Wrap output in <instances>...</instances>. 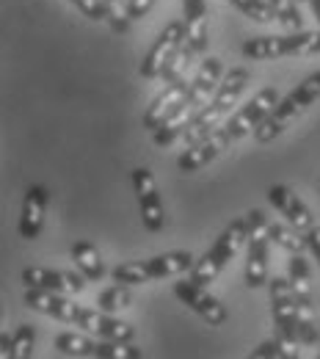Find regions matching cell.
Instances as JSON below:
<instances>
[{"label": "cell", "mask_w": 320, "mask_h": 359, "mask_svg": "<svg viewBox=\"0 0 320 359\" xmlns=\"http://www.w3.org/2000/svg\"><path fill=\"white\" fill-rule=\"evenodd\" d=\"M55 348L67 357H97V340L75 332H61L55 337Z\"/></svg>", "instance_id": "22"}, {"label": "cell", "mask_w": 320, "mask_h": 359, "mask_svg": "<svg viewBox=\"0 0 320 359\" xmlns=\"http://www.w3.org/2000/svg\"><path fill=\"white\" fill-rule=\"evenodd\" d=\"M320 53V31H295L290 36H257L243 45V55L251 61H276L284 55Z\"/></svg>", "instance_id": "7"}, {"label": "cell", "mask_w": 320, "mask_h": 359, "mask_svg": "<svg viewBox=\"0 0 320 359\" xmlns=\"http://www.w3.org/2000/svg\"><path fill=\"white\" fill-rule=\"evenodd\" d=\"M268 202L287 219V224H293L298 232H307V229L315 226V219H312L309 208L304 205V199L293 188H287V185H271L268 188Z\"/></svg>", "instance_id": "16"}, {"label": "cell", "mask_w": 320, "mask_h": 359, "mask_svg": "<svg viewBox=\"0 0 320 359\" xmlns=\"http://www.w3.org/2000/svg\"><path fill=\"white\" fill-rule=\"evenodd\" d=\"M268 3L274 6L276 20H279L284 28H290V31H304V28H301V25H304L301 11L295 8V3H298V0H268Z\"/></svg>", "instance_id": "29"}, {"label": "cell", "mask_w": 320, "mask_h": 359, "mask_svg": "<svg viewBox=\"0 0 320 359\" xmlns=\"http://www.w3.org/2000/svg\"><path fill=\"white\" fill-rule=\"evenodd\" d=\"M34 343H36V329L31 323H20L11 337V359H28L34 354Z\"/></svg>", "instance_id": "27"}, {"label": "cell", "mask_w": 320, "mask_h": 359, "mask_svg": "<svg viewBox=\"0 0 320 359\" xmlns=\"http://www.w3.org/2000/svg\"><path fill=\"white\" fill-rule=\"evenodd\" d=\"M99 359H141V348H136L130 340H99L97 343Z\"/></svg>", "instance_id": "26"}, {"label": "cell", "mask_w": 320, "mask_h": 359, "mask_svg": "<svg viewBox=\"0 0 320 359\" xmlns=\"http://www.w3.org/2000/svg\"><path fill=\"white\" fill-rule=\"evenodd\" d=\"M174 296L183 302L188 310H193L199 315L202 320H207V326H221L229 318L227 307L213 293H207V285H199L190 276L174 282Z\"/></svg>", "instance_id": "11"}, {"label": "cell", "mask_w": 320, "mask_h": 359, "mask_svg": "<svg viewBox=\"0 0 320 359\" xmlns=\"http://www.w3.org/2000/svg\"><path fill=\"white\" fill-rule=\"evenodd\" d=\"M72 263L81 269V273H83L86 279H94V282H99V279L105 276V266H102V257H99L97 246L86 243V241H78V243H72Z\"/></svg>", "instance_id": "21"}, {"label": "cell", "mask_w": 320, "mask_h": 359, "mask_svg": "<svg viewBox=\"0 0 320 359\" xmlns=\"http://www.w3.org/2000/svg\"><path fill=\"white\" fill-rule=\"evenodd\" d=\"M229 144H232V138L224 133V128H216L213 133L204 135L202 141L185 147V152L177 158V169L185 172V175H188V172H199L202 166H207L210 161H216Z\"/></svg>", "instance_id": "14"}, {"label": "cell", "mask_w": 320, "mask_h": 359, "mask_svg": "<svg viewBox=\"0 0 320 359\" xmlns=\"http://www.w3.org/2000/svg\"><path fill=\"white\" fill-rule=\"evenodd\" d=\"M298 3H309V0H298Z\"/></svg>", "instance_id": "36"}, {"label": "cell", "mask_w": 320, "mask_h": 359, "mask_svg": "<svg viewBox=\"0 0 320 359\" xmlns=\"http://www.w3.org/2000/svg\"><path fill=\"white\" fill-rule=\"evenodd\" d=\"M237 11H243L249 20L254 22H274L276 20V11L274 6L268 0H229Z\"/></svg>", "instance_id": "28"}, {"label": "cell", "mask_w": 320, "mask_h": 359, "mask_svg": "<svg viewBox=\"0 0 320 359\" xmlns=\"http://www.w3.org/2000/svg\"><path fill=\"white\" fill-rule=\"evenodd\" d=\"M69 3H75L89 20H94V22L108 20V6H105V0H69Z\"/></svg>", "instance_id": "31"}, {"label": "cell", "mask_w": 320, "mask_h": 359, "mask_svg": "<svg viewBox=\"0 0 320 359\" xmlns=\"http://www.w3.org/2000/svg\"><path fill=\"white\" fill-rule=\"evenodd\" d=\"M251 357L254 359H298V354H295V346L287 343V340L279 334L274 340L260 343V346L251 351Z\"/></svg>", "instance_id": "25"}, {"label": "cell", "mask_w": 320, "mask_h": 359, "mask_svg": "<svg viewBox=\"0 0 320 359\" xmlns=\"http://www.w3.org/2000/svg\"><path fill=\"white\" fill-rule=\"evenodd\" d=\"M246 238H249V224H246V219H237V222L227 224L224 232L216 238V243L210 246V252H204V255L196 260V266L190 271V279L199 282V285H210V282L221 273V269L240 252V246L246 243Z\"/></svg>", "instance_id": "5"}, {"label": "cell", "mask_w": 320, "mask_h": 359, "mask_svg": "<svg viewBox=\"0 0 320 359\" xmlns=\"http://www.w3.org/2000/svg\"><path fill=\"white\" fill-rule=\"evenodd\" d=\"M188 89H190V81H185V75L183 78H177V81H172V83L163 89V94H158V97L152 100V105L146 108L141 125H144L149 133H155V130H158V128H160V125L180 108V102L185 100Z\"/></svg>", "instance_id": "15"}, {"label": "cell", "mask_w": 320, "mask_h": 359, "mask_svg": "<svg viewBox=\"0 0 320 359\" xmlns=\"http://www.w3.org/2000/svg\"><path fill=\"white\" fill-rule=\"evenodd\" d=\"M130 304H133V293H130V285L125 282H116L97 296V307L105 313H119V310H127Z\"/></svg>", "instance_id": "23"}, {"label": "cell", "mask_w": 320, "mask_h": 359, "mask_svg": "<svg viewBox=\"0 0 320 359\" xmlns=\"http://www.w3.org/2000/svg\"><path fill=\"white\" fill-rule=\"evenodd\" d=\"M279 100H281V97H279V91H276L274 86L260 89L235 116H229V122L224 125V133H227L232 141H237V138L249 135L251 130H257V128L263 125V119L276 108Z\"/></svg>", "instance_id": "10"}, {"label": "cell", "mask_w": 320, "mask_h": 359, "mask_svg": "<svg viewBox=\"0 0 320 359\" xmlns=\"http://www.w3.org/2000/svg\"><path fill=\"white\" fill-rule=\"evenodd\" d=\"M268 293H271V313H274V323L279 334L287 343H301L298 340V302L290 285V276H274L268 279Z\"/></svg>", "instance_id": "9"}, {"label": "cell", "mask_w": 320, "mask_h": 359, "mask_svg": "<svg viewBox=\"0 0 320 359\" xmlns=\"http://www.w3.org/2000/svg\"><path fill=\"white\" fill-rule=\"evenodd\" d=\"M196 266V257L190 252H166V255H155L138 263H122L111 271L113 282H125V285H146L163 276H180L190 273Z\"/></svg>", "instance_id": "4"}, {"label": "cell", "mask_w": 320, "mask_h": 359, "mask_svg": "<svg viewBox=\"0 0 320 359\" xmlns=\"http://www.w3.org/2000/svg\"><path fill=\"white\" fill-rule=\"evenodd\" d=\"M246 86H249V72H246L243 67L229 69L227 75L221 78V83H218V89L213 94V100H210V102L190 119V125L185 128V133H183L185 147H190V144L202 141L204 135L213 133V130L224 122V116L232 111V105L237 102V97L243 94Z\"/></svg>", "instance_id": "2"}, {"label": "cell", "mask_w": 320, "mask_h": 359, "mask_svg": "<svg viewBox=\"0 0 320 359\" xmlns=\"http://www.w3.org/2000/svg\"><path fill=\"white\" fill-rule=\"evenodd\" d=\"M47 194L45 185H31L25 191L22 199V210H20V238L25 241H36L42 226H45V210H47Z\"/></svg>", "instance_id": "18"}, {"label": "cell", "mask_w": 320, "mask_h": 359, "mask_svg": "<svg viewBox=\"0 0 320 359\" xmlns=\"http://www.w3.org/2000/svg\"><path fill=\"white\" fill-rule=\"evenodd\" d=\"M185 28H188V45L193 53L207 50V0H183Z\"/></svg>", "instance_id": "20"}, {"label": "cell", "mask_w": 320, "mask_h": 359, "mask_svg": "<svg viewBox=\"0 0 320 359\" xmlns=\"http://www.w3.org/2000/svg\"><path fill=\"white\" fill-rule=\"evenodd\" d=\"M0 359H11V340L6 332L0 334Z\"/></svg>", "instance_id": "34"}, {"label": "cell", "mask_w": 320, "mask_h": 359, "mask_svg": "<svg viewBox=\"0 0 320 359\" xmlns=\"http://www.w3.org/2000/svg\"><path fill=\"white\" fill-rule=\"evenodd\" d=\"M133 191L138 196V208H141V222L149 232H160L163 229V202L158 194V182L152 177L149 169H133Z\"/></svg>", "instance_id": "12"}, {"label": "cell", "mask_w": 320, "mask_h": 359, "mask_svg": "<svg viewBox=\"0 0 320 359\" xmlns=\"http://www.w3.org/2000/svg\"><path fill=\"white\" fill-rule=\"evenodd\" d=\"M75 326H81L83 332L97 334L99 340H133V326L113 318V313H105V310H89V307H78L75 315Z\"/></svg>", "instance_id": "13"}, {"label": "cell", "mask_w": 320, "mask_h": 359, "mask_svg": "<svg viewBox=\"0 0 320 359\" xmlns=\"http://www.w3.org/2000/svg\"><path fill=\"white\" fill-rule=\"evenodd\" d=\"M155 3H158V0H127V17H130V20L146 17V14L152 11Z\"/></svg>", "instance_id": "32"}, {"label": "cell", "mask_w": 320, "mask_h": 359, "mask_svg": "<svg viewBox=\"0 0 320 359\" xmlns=\"http://www.w3.org/2000/svg\"><path fill=\"white\" fill-rule=\"evenodd\" d=\"M185 39H188L185 22H169V25L158 34L155 45L146 50V55H144V61H141V67H138L141 78H146V81L160 78V75L166 72V67L172 64V58L180 53V47H183Z\"/></svg>", "instance_id": "8"}, {"label": "cell", "mask_w": 320, "mask_h": 359, "mask_svg": "<svg viewBox=\"0 0 320 359\" xmlns=\"http://www.w3.org/2000/svg\"><path fill=\"white\" fill-rule=\"evenodd\" d=\"M318 97H320V72H315V75H309L307 81H301L290 94H284V97L276 102L274 111H271V114L263 119V125L254 130V138H257L260 144L274 141L279 133H284V128H287L298 114H304L312 102H318Z\"/></svg>", "instance_id": "3"}, {"label": "cell", "mask_w": 320, "mask_h": 359, "mask_svg": "<svg viewBox=\"0 0 320 359\" xmlns=\"http://www.w3.org/2000/svg\"><path fill=\"white\" fill-rule=\"evenodd\" d=\"M249 224V238H246V271L243 282L249 287H263L268 285V246H271V222L265 219L263 210H249L246 213Z\"/></svg>", "instance_id": "6"}, {"label": "cell", "mask_w": 320, "mask_h": 359, "mask_svg": "<svg viewBox=\"0 0 320 359\" xmlns=\"http://www.w3.org/2000/svg\"><path fill=\"white\" fill-rule=\"evenodd\" d=\"M307 246H309V252L315 255V260H318L320 266V226L315 224L312 229H307Z\"/></svg>", "instance_id": "33"}, {"label": "cell", "mask_w": 320, "mask_h": 359, "mask_svg": "<svg viewBox=\"0 0 320 359\" xmlns=\"http://www.w3.org/2000/svg\"><path fill=\"white\" fill-rule=\"evenodd\" d=\"M25 307H31V310L42 315H50L55 320H67V323H75V315H78V304H72L64 293L42 290V287H28L25 290Z\"/></svg>", "instance_id": "19"}, {"label": "cell", "mask_w": 320, "mask_h": 359, "mask_svg": "<svg viewBox=\"0 0 320 359\" xmlns=\"http://www.w3.org/2000/svg\"><path fill=\"white\" fill-rule=\"evenodd\" d=\"M22 282L28 287H42V290H58V293H81L86 287V276L75 271H53L42 266H31L22 271Z\"/></svg>", "instance_id": "17"}, {"label": "cell", "mask_w": 320, "mask_h": 359, "mask_svg": "<svg viewBox=\"0 0 320 359\" xmlns=\"http://www.w3.org/2000/svg\"><path fill=\"white\" fill-rule=\"evenodd\" d=\"M105 6H108V20H105V22H108L116 34H127V28H130L127 8H122L119 0H105Z\"/></svg>", "instance_id": "30"}, {"label": "cell", "mask_w": 320, "mask_h": 359, "mask_svg": "<svg viewBox=\"0 0 320 359\" xmlns=\"http://www.w3.org/2000/svg\"><path fill=\"white\" fill-rule=\"evenodd\" d=\"M271 238H274V243H279L290 255H304V249H309L307 246V235H298V229L293 224L284 226L279 222H271Z\"/></svg>", "instance_id": "24"}, {"label": "cell", "mask_w": 320, "mask_h": 359, "mask_svg": "<svg viewBox=\"0 0 320 359\" xmlns=\"http://www.w3.org/2000/svg\"><path fill=\"white\" fill-rule=\"evenodd\" d=\"M309 6L315 11V17H318V28H320V0H309Z\"/></svg>", "instance_id": "35"}, {"label": "cell", "mask_w": 320, "mask_h": 359, "mask_svg": "<svg viewBox=\"0 0 320 359\" xmlns=\"http://www.w3.org/2000/svg\"><path fill=\"white\" fill-rule=\"evenodd\" d=\"M221 78H224V67H221V58H216V55H207L204 61H202V67H199V72L193 75V81H190V89L185 94V100L180 102V108L152 133V141L158 144V147H169V144H174L177 138H183L185 128L190 125V119L213 100V94L218 89V83H221Z\"/></svg>", "instance_id": "1"}]
</instances>
